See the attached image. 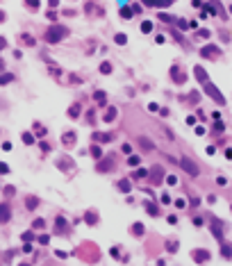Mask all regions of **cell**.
<instances>
[{"label": "cell", "mask_w": 232, "mask_h": 266, "mask_svg": "<svg viewBox=\"0 0 232 266\" xmlns=\"http://www.w3.org/2000/svg\"><path fill=\"white\" fill-rule=\"evenodd\" d=\"M205 91H207V93H209V96H212V98H214L216 103H221V105L225 103V98H223V96H221V91H218V89H216L214 84H209V82H205Z\"/></svg>", "instance_id": "cell-1"}, {"label": "cell", "mask_w": 232, "mask_h": 266, "mask_svg": "<svg viewBox=\"0 0 232 266\" xmlns=\"http://www.w3.org/2000/svg\"><path fill=\"white\" fill-rule=\"evenodd\" d=\"M182 166L187 168V173H191V175H198V166L191 162L189 157H182Z\"/></svg>", "instance_id": "cell-2"}, {"label": "cell", "mask_w": 232, "mask_h": 266, "mask_svg": "<svg viewBox=\"0 0 232 266\" xmlns=\"http://www.w3.org/2000/svg\"><path fill=\"white\" fill-rule=\"evenodd\" d=\"M193 257L200 259V262H207V259H209V252H205V250L200 252V250H198V252H193Z\"/></svg>", "instance_id": "cell-3"}, {"label": "cell", "mask_w": 232, "mask_h": 266, "mask_svg": "<svg viewBox=\"0 0 232 266\" xmlns=\"http://www.w3.org/2000/svg\"><path fill=\"white\" fill-rule=\"evenodd\" d=\"M196 75H198V80H200L203 84H205V82H207V73H205V71H203V68H200V66H198V68H196Z\"/></svg>", "instance_id": "cell-4"}, {"label": "cell", "mask_w": 232, "mask_h": 266, "mask_svg": "<svg viewBox=\"0 0 232 266\" xmlns=\"http://www.w3.org/2000/svg\"><path fill=\"white\" fill-rule=\"evenodd\" d=\"M116 118V109H114V107H109V109H107V116H105V121H114Z\"/></svg>", "instance_id": "cell-5"}, {"label": "cell", "mask_w": 232, "mask_h": 266, "mask_svg": "<svg viewBox=\"0 0 232 266\" xmlns=\"http://www.w3.org/2000/svg\"><path fill=\"white\" fill-rule=\"evenodd\" d=\"M150 30H153V23H150V21L141 23V32H150Z\"/></svg>", "instance_id": "cell-6"}, {"label": "cell", "mask_w": 232, "mask_h": 266, "mask_svg": "<svg viewBox=\"0 0 232 266\" xmlns=\"http://www.w3.org/2000/svg\"><path fill=\"white\" fill-rule=\"evenodd\" d=\"M11 80H14V75H0V84H7Z\"/></svg>", "instance_id": "cell-7"}, {"label": "cell", "mask_w": 232, "mask_h": 266, "mask_svg": "<svg viewBox=\"0 0 232 266\" xmlns=\"http://www.w3.org/2000/svg\"><path fill=\"white\" fill-rule=\"evenodd\" d=\"M121 16H123V18H130V16H132V9H125V7H123V9H121Z\"/></svg>", "instance_id": "cell-8"}, {"label": "cell", "mask_w": 232, "mask_h": 266, "mask_svg": "<svg viewBox=\"0 0 232 266\" xmlns=\"http://www.w3.org/2000/svg\"><path fill=\"white\" fill-rule=\"evenodd\" d=\"M2 207V205H0ZM0 218H2V221H5V218H9V212H7V207H2V209H0Z\"/></svg>", "instance_id": "cell-9"}, {"label": "cell", "mask_w": 232, "mask_h": 266, "mask_svg": "<svg viewBox=\"0 0 232 266\" xmlns=\"http://www.w3.org/2000/svg\"><path fill=\"white\" fill-rule=\"evenodd\" d=\"M125 41H128V36H125V34H116V43H121V46H123Z\"/></svg>", "instance_id": "cell-10"}, {"label": "cell", "mask_w": 232, "mask_h": 266, "mask_svg": "<svg viewBox=\"0 0 232 266\" xmlns=\"http://www.w3.org/2000/svg\"><path fill=\"white\" fill-rule=\"evenodd\" d=\"M100 71H103V73H109V71H112V64H107V61H105L103 66H100Z\"/></svg>", "instance_id": "cell-11"}, {"label": "cell", "mask_w": 232, "mask_h": 266, "mask_svg": "<svg viewBox=\"0 0 232 266\" xmlns=\"http://www.w3.org/2000/svg\"><path fill=\"white\" fill-rule=\"evenodd\" d=\"M141 146L148 148V150H153V143H150V141H146V139H141Z\"/></svg>", "instance_id": "cell-12"}, {"label": "cell", "mask_w": 232, "mask_h": 266, "mask_svg": "<svg viewBox=\"0 0 232 266\" xmlns=\"http://www.w3.org/2000/svg\"><path fill=\"white\" fill-rule=\"evenodd\" d=\"M141 232H143L141 230V223H134V234H141Z\"/></svg>", "instance_id": "cell-13"}, {"label": "cell", "mask_w": 232, "mask_h": 266, "mask_svg": "<svg viewBox=\"0 0 232 266\" xmlns=\"http://www.w3.org/2000/svg\"><path fill=\"white\" fill-rule=\"evenodd\" d=\"M0 173H9V166H7V164H0Z\"/></svg>", "instance_id": "cell-14"}, {"label": "cell", "mask_w": 232, "mask_h": 266, "mask_svg": "<svg viewBox=\"0 0 232 266\" xmlns=\"http://www.w3.org/2000/svg\"><path fill=\"white\" fill-rule=\"evenodd\" d=\"M91 155L94 157H100V148H91Z\"/></svg>", "instance_id": "cell-15"}, {"label": "cell", "mask_w": 232, "mask_h": 266, "mask_svg": "<svg viewBox=\"0 0 232 266\" xmlns=\"http://www.w3.org/2000/svg\"><path fill=\"white\" fill-rule=\"evenodd\" d=\"M27 5H32V7H30V9H36L34 5H39V0H27Z\"/></svg>", "instance_id": "cell-16"}, {"label": "cell", "mask_w": 232, "mask_h": 266, "mask_svg": "<svg viewBox=\"0 0 232 266\" xmlns=\"http://www.w3.org/2000/svg\"><path fill=\"white\" fill-rule=\"evenodd\" d=\"M0 48H5V39H0Z\"/></svg>", "instance_id": "cell-17"}]
</instances>
